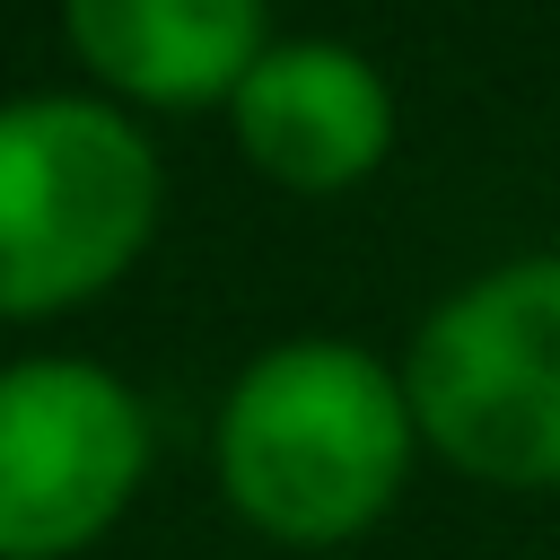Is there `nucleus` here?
<instances>
[{"label":"nucleus","mask_w":560,"mask_h":560,"mask_svg":"<svg viewBox=\"0 0 560 560\" xmlns=\"http://www.w3.org/2000/svg\"><path fill=\"white\" fill-rule=\"evenodd\" d=\"M79 61L140 105L236 96L262 61V0H61Z\"/></svg>","instance_id":"423d86ee"},{"label":"nucleus","mask_w":560,"mask_h":560,"mask_svg":"<svg viewBox=\"0 0 560 560\" xmlns=\"http://www.w3.org/2000/svg\"><path fill=\"white\" fill-rule=\"evenodd\" d=\"M158 219L149 140L96 96L0 105V315H61L131 271Z\"/></svg>","instance_id":"f03ea898"},{"label":"nucleus","mask_w":560,"mask_h":560,"mask_svg":"<svg viewBox=\"0 0 560 560\" xmlns=\"http://www.w3.org/2000/svg\"><path fill=\"white\" fill-rule=\"evenodd\" d=\"M411 429L472 481L560 490V254L455 289L402 368Z\"/></svg>","instance_id":"7ed1b4c3"},{"label":"nucleus","mask_w":560,"mask_h":560,"mask_svg":"<svg viewBox=\"0 0 560 560\" xmlns=\"http://www.w3.org/2000/svg\"><path fill=\"white\" fill-rule=\"evenodd\" d=\"M411 402L359 341L262 350L219 411V481L280 542H350L411 464Z\"/></svg>","instance_id":"f257e3e1"},{"label":"nucleus","mask_w":560,"mask_h":560,"mask_svg":"<svg viewBox=\"0 0 560 560\" xmlns=\"http://www.w3.org/2000/svg\"><path fill=\"white\" fill-rule=\"evenodd\" d=\"M228 114L245 158L289 192H341L394 140V96L350 44H262Z\"/></svg>","instance_id":"39448f33"},{"label":"nucleus","mask_w":560,"mask_h":560,"mask_svg":"<svg viewBox=\"0 0 560 560\" xmlns=\"http://www.w3.org/2000/svg\"><path fill=\"white\" fill-rule=\"evenodd\" d=\"M149 472V411L88 359L0 368V560H70Z\"/></svg>","instance_id":"20e7f679"}]
</instances>
